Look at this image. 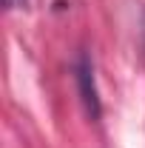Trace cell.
<instances>
[{"label": "cell", "mask_w": 145, "mask_h": 148, "mask_svg": "<svg viewBox=\"0 0 145 148\" xmlns=\"http://www.w3.org/2000/svg\"><path fill=\"white\" fill-rule=\"evenodd\" d=\"M6 6H9L12 12H23V9L29 6V0H6Z\"/></svg>", "instance_id": "cell-2"}, {"label": "cell", "mask_w": 145, "mask_h": 148, "mask_svg": "<svg viewBox=\"0 0 145 148\" xmlns=\"http://www.w3.org/2000/svg\"><path fill=\"white\" fill-rule=\"evenodd\" d=\"M74 80H77V91H80V100L85 106V114L91 120H100V91H97V77H94V63H91L88 54L77 57V66H74Z\"/></svg>", "instance_id": "cell-1"}, {"label": "cell", "mask_w": 145, "mask_h": 148, "mask_svg": "<svg viewBox=\"0 0 145 148\" xmlns=\"http://www.w3.org/2000/svg\"><path fill=\"white\" fill-rule=\"evenodd\" d=\"M142 26H145V23H142Z\"/></svg>", "instance_id": "cell-3"}]
</instances>
